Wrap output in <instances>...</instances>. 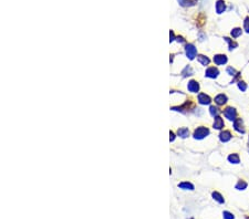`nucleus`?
I'll return each instance as SVG.
<instances>
[{
    "label": "nucleus",
    "instance_id": "6e6552de",
    "mask_svg": "<svg viewBox=\"0 0 249 219\" xmlns=\"http://www.w3.org/2000/svg\"><path fill=\"white\" fill-rule=\"evenodd\" d=\"M198 101H199V103H200V104H204V105L209 104V103L212 102L210 97H209L208 95H206L205 93H200V94H199V95H198Z\"/></svg>",
    "mask_w": 249,
    "mask_h": 219
},
{
    "label": "nucleus",
    "instance_id": "cd10ccee",
    "mask_svg": "<svg viewBox=\"0 0 249 219\" xmlns=\"http://www.w3.org/2000/svg\"><path fill=\"white\" fill-rule=\"evenodd\" d=\"M169 140H171V142H173L174 140H175V135H174V133L173 132L169 133Z\"/></svg>",
    "mask_w": 249,
    "mask_h": 219
},
{
    "label": "nucleus",
    "instance_id": "7ed1b4c3",
    "mask_svg": "<svg viewBox=\"0 0 249 219\" xmlns=\"http://www.w3.org/2000/svg\"><path fill=\"white\" fill-rule=\"evenodd\" d=\"M224 114L226 116V119H228L229 121H235L236 120V110L232 107H227L224 112Z\"/></svg>",
    "mask_w": 249,
    "mask_h": 219
},
{
    "label": "nucleus",
    "instance_id": "4be33fe9",
    "mask_svg": "<svg viewBox=\"0 0 249 219\" xmlns=\"http://www.w3.org/2000/svg\"><path fill=\"white\" fill-rule=\"evenodd\" d=\"M240 34H241V29H240V28H236V29H234V30L231 31V36H234V38H237V36H239Z\"/></svg>",
    "mask_w": 249,
    "mask_h": 219
},
{
    "label": "nucleus",
    "instance_id": "f3484780",
    "mask_svg": "<svg viewBox=\"0 0 249 219\" xmlns=\"http://www.w3.org/2000/svg\"><path fill=\"white\" fill-rule=\"evenodd\" d=\"M213 197H214V199H215V200H217L218 203H219V204H222V203H224V198H222V195H220V194H219V193H217V192H214L213 193Z\"/></svg>",
    "mask_w": 249,
    "mask_h": 219
},
{
    "label": "nucleus",
    "instance_id": "aec40b11",
    "mask_svg": "<svg viewBox=\"0 0 249 219\" xmlns=\"http://www.w3.org/2000/svg\"><path fill=\"white\" fill-rule=\"evenodd\" d=\"M209 112H210V115H212V116H214V117H217L218 114L220 113V111H219L217 107H215V106H210Z\"/></svg>",
    "mask_w": 249,
    "mask_h": 219
},
{
    "label": "nucleus",
    "instance_id": "2eb2a0df",
    "mask_svg": "<svg viewBox=\"0 0 249 219\" xmlns=\"http://www.w3.org/2000/svg\"><path fill=\"white\" fill-rule=\"evenodd\" d=\"M178 187L182 188V189H188V190H193L194 189V186L190 184V182H181L179 185H178Z\"/></svg>",
    "mask_w": 249,
    "mask_h": 219
},
{
    "label": "nucleus",
    "instance_id": "dca6fc26",
    "mask_svg": "<svg viewBox=\"0 0 249 219\" xmlns=\"http://www.w3.org/2000/svg\"><path fill=\"white\" fill-rule=\"evenodd\" d=\"M228 160L232 164H238L239 163V156L237 154H231V155L228 156Z\"/></svg>",
    "mask_w": 249,
    "mask_h": 219
},
{
    "label": "nucleus",
    "instance_id": "20e7f679",
    "mask_svg": "<svg viewBox=\"0 0 249 219\" xmlns=\"http://www.w3.org/2000/svg\"><path fill=\"white\" fill-rule=\"evenodd\" d=\"M218 74H219V71H218L215 67H210V68H208L206 70V73H205V75H206L207 78H212V79L217 78Z\"/></svg>",
    "mask_w": 249,
    "mask_h": 219
},
{
    "label": "nucleus",
    "instance_id": "9d476101",
    "mask_svg": "<svg viewBox=\"0 0 249 219\" xmlns=\"http://www.w3.org/2000/svg\"><path fill=\"white\" fill-rule=\"evenodd\" d=\"M219 138H220V141L222 142H228L231 138L230 132H229V131H224V132H222L220 133V135H219Z\"/></svg>",
    "mask_w": 249,
    "mask_h": 219
},
{
    "label": "nucleus",
    "instance_id": "6ab92c4d",
    "mask_svg": "<svg viewBox=\"0 0 249 219\" xmlns=\"http://www.w3.org/2000/svg\"><path fill=\"white\" fill-rule=\"evenodd\" d=\"M182 6H193L196 4V0H178Z\"/></svg>",
    "mask_w": 249,
    "mask_h": 219
},
{
    "label": "nucleus",
    "instance_id": "f8f14e48",
    "mask_svg": "<svg viewBox=\"0 0 249 219\" xmlns=\"http://www.w3.org/2000/svg\"><path fill=\"white\" fill-rule=\"evenodd\" d=\"M215 102L218 105H224L227 102V96L224 95V94H219V95H217L215 97Z\"/></svg>",
    "mask_w": 249,
    "mask_h": 219
},
{
    "label": "nucleus",
    "instance_id": "9b49d317",
    "mask_svg": "<svg viewBox=\"0 0 249 219\" xmlns=\"http://www.w3.org/2000/svg\"><path fill=\"white\" fill-rule=\"evenodd\" d=\"M222 127H224V121H222V117H219V116L215 117L214 128H216V130H220V128H222Z\"/></svg>",
    "mask_w": 249,
    "mask_h": 219
},
{
    "label": "nucleus",
    "instance_id": "b1692460",
    "mask_svg": "<svg viewBox=\"0 0 249 219\" xmlns=\"http://www.w3.org/2000/svg\"><path fill=\"white\" fill-rule=\"evenodd\" d=\"M222 216H224V219H234L235 218V217H234V215L230 214V213H228V211H224Z\"/></svg>",
    "mask_w": 249,
    "mask_h": 219
},
{
    "label": "nucleus",
    "instance_id": "a211bd4d",
    "mask_svg": "<svg viewBox=\"0 0 249 219\" xmlns=\"http://www.w3.org/2000/svg\"><path fill=\"white\" fill-rule=\"evenodd\" d=\"M198 61L203 65H208L209 64V59L205 55H198Z\"/></svg>",
    "mask_w": 249,
    "mask_h": 219
},
{
    "label": "nucleus",
    "instance_id": "f257e3e1",
    "mask_svg": "<svg viewBox=\"0 0 249 219\" xmlns=\"http://www.w3.org/2000/svg\"><path fill=\"white\" fill-rule=\"evenodd\" d=\"M209 134V131L208 128L206 127H198L197 130H195L194 132V137L196 138V140H202V138H204L205 136H207Z\"/></svg>",
    "mask_w": 249,
    "mask_h": 219
},
{
    "label": "nucleus",
    "instance_id": "c85d7f7f",
    "mask_svg": "<svg viewBox=\"0 0 249 219\" xmlns=\"http://www.w3.org/2000/svg\"><path fill=\"white\" fill-rule=\"evenodd\" d=\"M192 219H193V218H192Z\"/></svg>",
    "mask_w": 249,
    "mask_h": 219
},
{
    "label": "nucleus",
    "instance_id": "a878e982",
    "mask_svg": "<svg viewBox=\"0 0 249 219\" xmlns=\"http://www.w3.org/2000/svg\"><path fill=\"white\" fill-rule=\"evenodd\" d=\"M244 26H245V30H246L247 32H249V18H246Z\"/></svg>",
    "mask_w": 249,
    "mask_h": 219
},
{
    "label": "nucleus",
    "instance_id": "39448f33",
    "mask_svg": "<svg viewBox=\"0 0 249 219\" xmlns=\"http://www.w3.org/2000/svg\"><path fill=\"white\" fill-rule=\"evenodd\" d=\"M234 128H235L237 132L245 133V128H244V125H243V121H241V119L235 120V122H234Z\"/></svg>",
    "mask_w": 249,
    "mask_h": 219
},
{
    "label": "nucleus",
    "instance_id": "bb28decb",
    "mask_svg": "<svg viewBox=\"0 0 249 219\" xmlns=\"http://www.w3.org/2000/svg\"><path fill=\"white\" fill-rule=\"evenodd\" d=\"M227 71H228V73H229L230 75H235L236 71L232 68H228V69H227Z\"/></svg>",
    "mask_w": 249,
    "mask_h": 219
},
{
    "label": "nucleus",
    "instance_id": "4468645a",
    "mask_svg": "<svg viewBox=\"0 0 249 219\" xmlns=\"http://www.w3.org/2000/svg\"><path fill=\"white\" fill-rule=\"evenodd\" d=\"M225 10V2L222 0H218L217 4H216V11L217 14H222Z\"/></svg>",
    "mask_w": 249,
    "mask_h": 219
},
{
    "label": "nucleus",
    "instance_id": "5701e85b",
    "mask_svg": "<svg viewBox=\"0 0 249 219\" xmlns=\"http://www.w3.org/2000/svg\"><path fill=\"white\" fill-rule=\"evenodd\" d=\"M225 40H226V41L228 42V43H229V50H232L234 48H236V47H237V43H236V42H232V41L230 40V39H228V38H225Z\"/></svg>",
    "mask_w": 249,
    "mask_h": 219
},
{
    "label": "nucleus",
    "instance_id": "f03ea898",
    "mask_svg": "<svg viewBox=\"0 0 249 219\" xmlns=\"http://www.w3.org/2000/svg\"><path fill=\"white\" fill-rule=\"evenodd\" d=\"M196 53H197V50L193 44H187L186 46V55L188 57V59L193 60L196 57Z\"/></svg>",
    "mask_w": 249,
    "mask_h": 219
},
{
    "label": "nucleus",
    "instance_id": "0eeeda50",
    "mask_svg": "<svg viewBox=\"0 0 249 219\" xmlns=\"http://www.w3.org/2000/svg\"><path fill=\"white\" fill-rule=\"evenodd\" d=\"M190 107H193V103L192 102H185V104H183L182 106H178V107H173L172 110L174 111H181V112H184V111H189Z\"/></svg>",
    "mask_w": 249,
    "mask_h": 219
},
{
    "label": "nucleus",
    "instance_id": "393cba45",
    "mask_svg": "<svg viewBox=\"0 0 249 219\" xmlns=\"http://www.w3.org/2000/svg\"><path fill=\"white\" fill-rule=\"evenodd\" d=\"M238 87H239L241 91H246V89H247V85L245 84L244 82H239L238 83Z\"/></svg>",
    "mask_w": 249,
    "mask_h": 219
},
{
    "label": "nucleus",
    "instance_id": "ddd939ff",
    "mask_svg": "<svg viewBox=\"0 0 249 219\" xmlns=\"http://www.w3.org/2000/svg\"><path fill=\"white\" fill-rule=\"evenodd\" d=\"M188 134H189V131H188V128H186V127L178 128V131H177V135L183 137V138H185V137L188 136Z\"/></svg>",
    "mask_w": 249,
    "mask_h": 219
},
{
    "label": "nucleus",
    "instance_id": "412c9836",
    "mask_svg": "<svg viewBox=\"0 0 249 219\" xmlns=\"http://www.w3.org/2000/svg\"><path fill=\"white\" fill-rule=\"evenodd\" d=\"M246 187H247V182H244V180H239L238 184L236 185V188H237V189H239V190H244Z\"/></svg>",
    "mask_w": 249,
    "mask_h": 219
},
{
    "label": "nucleus",
    "instance_id": "423d86ee",
    "mask_svg": "<svg viewBox=\"0 0 249 219\" xmlns=\"http://www.w3.org/2000/svg\"><path fill=\"white\" fill-rule=\"evenodd\" d=\"M214 62L216 64H218V65H220V64H225L227 62V58L226 55L224 54H217L214 57Z\"/></svg>",
    "mask_w": 249,
    "mask_h": 219
},
{
    "label": "nucleus",
    "instance_id": "1a4fd4ad",
    "mask_svg": "<svg viewBox=\"0 0 249 219\" xmlns=\"http://www.w3.org/2000/svg\"><path fill=\"white\" fill-rule=\"evenodd\" d=\"M187 87H188V90H189L190 92H198L199 90V84L196 81H190L189 83H188V85H187Z\"/></svg>",
    "mask_w": 249,
    "mask_h": 219
}]
</instances>
